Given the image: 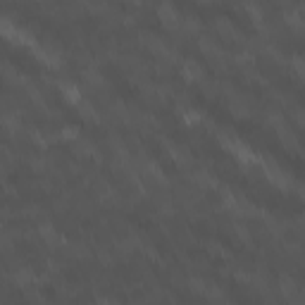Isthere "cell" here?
Instances as JSON below:
<instances>
[{"mask_svg":"<svg viewBox=\"0 0 305 305\" xmlns=\"http://www.w3.org/2000/svg\"><path fill=\"white\" fill-rule=\"evenodd\" d=\"M157 15H160L164 26H179V12H177L170 3H162L160 10H157Z\"/></svg>","mask_w":305,"mask_h":305,"instance_id":"6da1fadb","label":"cell"},{"mask_svg":"<svg viewBox=\"0 0 305 305\" xmlns=\"http://www.w3.org/2000/svg\"><path fill=\"white\" fill-rule=\"evenodd\" d=\"M184 74H186V79H191V81H198V79L203 77V70H200L196 62H186L184 64Z\"/></svg>","mask_w":305,"mask_h":305,"instance_id":"7a4b0ae2","label":"cell"},{"mask_svg":"<svg viewBox=\"0 0 305 305\" xmlns=\"http://www.w3.org/2000/svg\"><path fill=\"white\" fill-rule=\"evenodd\" d=\"M62 91H64V95H67V100H70V103H81L77 88H72V86H67V84H62Z\"/></svg>","mask_w":305,"mask_h":305,"instance_id":"3957f363","label":"cell"}]
</instances>
